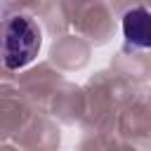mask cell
<instances>
[{
	"label": "cell",
	"mask_w": 151,
	"mask_h": 151,
	"mask_svg": "<svg viewBox=\"0 0 151 151\" xmlns=\"http://www.w3.org/2000/svg\"><path fill=\"white\" fill-rule=\"evenodd\" d=\"M42 33L26 14H12L0 24V64L7 71L26 68L40 52Z\"/></svg>",
	"instance_id": "cell-1"
},
{
	"label": "cell",
	"mask_w": 151,
	"mask_h": 151,
	"mask_svg": "<svg viewBox=\"0 0 151 151\" xmlns=\"http://www.w3.org/2000/svg\"><path fill=\"white\" fill-rule=\"evenodd\" d=\"M123 35L132 47L146 50L151 45V38H149V9L146 7H134L123 17Z\"/></svg>",
	"instance_id": "cell-2"
}]
</instances>
